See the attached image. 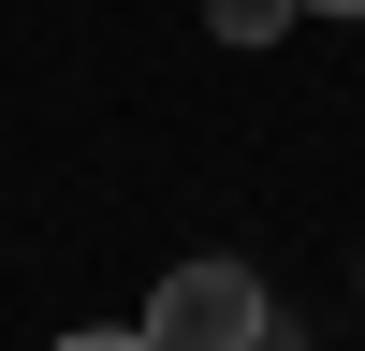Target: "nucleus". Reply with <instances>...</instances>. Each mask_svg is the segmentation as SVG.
<instances>
[{
    "mask_svg": "<svg viewBox=\"0 0 365 351\" xmlns=\"http://www.w3.org/2000/svg\"><path fill=\"white\" fill-rule=\"evenodd\" d=\"M146 351H278V307L249 263H175L146 292Z\"/></svg>",
    "mask_w": 365,
    "mask_h": 351,
    "instance_id": "f257e3e1",
    "label": "nucleus"
},
{
    "mask_svg": "<svg viewBox=\"0 0 365 351\" xmlns=\"http://www.w3.org/2000/svg\"><path fill=\"white\" fill-rule=\"evenodd\" d=\"M292 15H307V0H205V29H220V44H278Z\"/></svg>",
    "mask_w": 365,
    "mask_h": 351,
    "instance_id": "f03ea898",
    "label": "nucleus"
},
{
    "mask_svg": "<svg viewBox=\"0 0 365 351\" xmlns=\"http://www.w3.org/2000/svg\"><path fill=\"white\" fill-rule=\"evenodd\" d=\"M58 351H146V322H132V337H58Z\"/></svg>",
    "mask_w": 365,
    "mask_h": 351,
    "instance_id": "7ed1b4c3",
    "label": "nucleus"
},
{
    "mask_svg": "<svg viewBox=\"0 0 365 351\" xmlns=\"http://www.w3.org/2000/svg\"><path fill=\"white\" fill-rule=\"evenodd\" d=\"M307 15H365V0H307Z\"/></svg>",
    "mask_w": 365,
    "mask_h": 351,
    "instance_id": "20e7f679",
    "label": "nucleus"
}]
</instances>
